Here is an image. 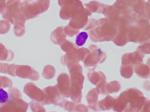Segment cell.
Segmentation results:
<instances>
[{"label":"cell","instance_id":"cell-1","mask_svg":"<svg viewBox=\"0 0 150 112\" xmlns=\"http://www.w3.org/2000/svg\"><path fill=\"white\" fill-rule=\"evenodd\" d=\"M149 99L136 88H130L115 97L112 110L116 112H142Z\"/></svg>","mask_w":150,"mask_h":112},{"label":"cell","instance_id":"cell-2","mask_svg":"<svg viewBox=\"0 0 150 112\" xmlns=\"http://www.w3.org/2000/svg\"><path fill=\"white\" fill-rule=\"evenodd\" d=\"M67 67L70 75V98L74 102L80 104L83 97L82 90L84 80L83 68L79 62L70 63Z\"/></svg>","mask_w":150,"mask_h":112},{"label":"cell","instance_id":"cell-3","mask_svg":"<svg viewBox=\"0 0 150 112\" xmlns=\"http://www.w3.org/2000/svg\"><path fill=\"white\" fill-rule=\"evenodd\" d=\"M88 49L90 52L85 59L84 64L89 71H94L98 63H102L105 61L106 54L95 45L90 46Z\"/></svg>","mask_w":150,"mask_h":112},{"label":"cell","instance_id":"cell-4","mask_svg":"<svg viewBox=\"0 0 150 112\" xmlns=\"http://www.w3.org/2000/svg\"><path fill=\"white\" fill-rule=\"evenodd\" d=\"M29 104L22 99V97L9 96L6 103L1 105L0 112H26Z\"/></svg>","mask_w":150,"mask_h":112},{"label":"cell","instance_id":"cell-5","mask_svg":"<svg viewBox=\"0 0 150 112\" xmlns=\"http://www.w3.org/2000/svg\"><path fill=\"white\" fill-rule=\"evenodd\" d=\"M20 0H8L6 10L3 14V17L12 24H14L18 16L21 14Z\"/></svg>","mask_w":150,"mask_h":112},{"label":"cell","instance_id":"cell-6","mask_svg":"<svg viewBox=\"0 0 150 112\" xmlns=\"http://www.w3.org/2000/svg\"><path fill=\"white\" fill-rule=\"evenodd\" d=\"M43 90L45 94L43 105L53 104L58 106L65 99L60 92L57 85L54 86H48L43 89Z\"/></svg>","mask_w":150,"mask_h":112},{"label":"cell","instance_id":"cell-7","mask_svg":"<svg viewBox=\"0 0 150 112\" xmlns=\"http://www.w3.org/2000/svg\"><path fill=\"white\" fill-rule=\"evenodd\" d=\"M24 92L31 99L43 105L45 99V92L34 83L30 82L26 84L24 88Z\"/></svg>","mask_w":150,"mask_h":112},{"label":"cell","instance_id":"cell-8","mask_svg":"<svg viewBox=\"0 0 150 112\" xmlns=\"http://www.w3.org/2000/svg\"><path fill=\"white\" fill-rule=\"evenodd\" d=\"M16 75L18 77L28 78L32 81H38L39 79V74L33 68L28 65H17Z\"/></svg>","mask_w":150,"mask_h":112},{"label":"cell","instance_id":"cell-9","mask_svg":"<svg viewBox=\"0 0 150 112\" xmlns=\"http://www.w3.org/2000/svg\"><path fill=\"white\" fill-rule=\"evenodd\" d=\"M145 54L137 49L136 51L131 53H126L122 57V64H128L134 66L143 61Z\"/></svg>","mask_w":150,"mask_h":112},{"label":"cell","instance_id":"cell-10","mask_svg":"<svg viewBox=\"0 0 150 112\" xmlns=\"http://www.w3.org/2000/svg\"><path fill=\"white\" fill-rule=\"evenodd\" d=\"M58 89L61 95L64 97H70V77L67 74L61 73L57 78Z\"/></svg>","mask_w":150,"mask_h":112},{"label":"cell","instance_id":"cell-11","mask_svg":"<svg viewBox=\"0 0 150 112\" xmlns=\"http://www.w3.org/2000/svg\"><path fill=\"white\" fill-rule=\"evenodd\" d=\"M26 20L25 17L22 13L19 14L15 20L14 32L15 35L18 37H21L25 33V22Z\"/></svg>","mask_w":150,"mask_h":112},{"label":"cell","instance_id":"cell-12","mask_svg":"<svg viewBox=\"0 0 150 112\" xmlns=\"http://www.w3.org/2000/svg\"><path fill=\"white\" fill-rule=\"evenodd\" d=\"M134 71L138 76L144 79H148L150 77V69L147 64L143 63L134 65Z\"/></svg>","mask_w":150,"mask_h":112},{"label":"cell","instance_id":"cell-13","mask_svg":"<svg viewBox=\"0 0 150 112\" xmlns=\"http://www.w3.org/2000/svg\"><path fill=\"white\" fill-rule=\"evenodd\" d=\"M87 76L89 81L96 86L101 82L106 81L105 75L101 71H90Z\"/></svg>","mask_w":150,"mask_h":112},{"label":"cell","instance_id":"cell-14","mask_svg":"<svg viewBox=\"0 0 150 112\" xmlns=\"http://www.w3.org/2000/svg\"><path fill=\"white\" fill-rule=\"evenodd\" d=\"M115 99V97L108 95L104 99L98 101V106L100 111H109L112 109Z\"/></svg>","mask_w":150,"mask_h":112},{"label":"cell","instance_id":"cell-15","mask_svg":"<svg viewBox=\"0 0 150 112\" xmlns=\"http://www.w3.org/2000/svg\"><path fill=\"white\" fill-rule=\"evenodd\" d=\"M14 57V53L8 50L2 44L0 43V60L10 61L13 60Z\"/></svg>","mask_w":150,"mask_h":112},{"label":"cell","instance_id":"cell-16","mask_svg":"<svg viewBox=\"0 0 150 112\" xmlns=\"http://www.w3.org/2000/svg\"><path fill=\"white\" fill-rule=\"evenodd\" d=\"M51 39L54 44L61 45L67 39V35L62 31L56 30L52 33Z\"/></svg>","mask_w":150,"mask_h":112},{"label":"cell","instance_id":"cell-17","mask_svg":"<svg viewBox=\"0 0 150 112\" xmlns=\"http://www.w3.org/2000/svg\"><path fill=\"white\" fill-rule=\"evenodd\" d=\"M121 75L124 78L128 79L133 75L134 72V66L128 64H122L120 70Z\"/></svg>","mask_w":150,"mask_h":112},{"label":"cell","instance_id":"cell-18","mask_svg":"<svg viewBox=\"0 0 150 112\" xmlns=\"http://www.w3.org/2000/svg\"><path fill=\"white\" fill-rule=\"evenodd\" d=\"M121 89L120 83L118 81H114L107 83L106 85V91L108 95L118 92Z\"/></svg>","mask_w":150,"mask_h":112},{"label":"cell","instance_id":"cell-19","mask_svg":"<svg viewBox=\"0 0 150 112\" xmlns=\"http://www.w3.org/2000/svg\"><path fill=\"white\" fill-rule=\"evenodd\" d=\"M99 94L97 91L96 88L91 89L86 96V100L88 105H93L98 101V97Z\"/></svg>","mask_w":150,"mask_h":112},{"label":"cell","instance_id":"cell-20","mask_svg":"<svg viewBox=\"0 0 150 112\" xmlns=\"http://www.w3.org/2000/svg\"><path fill=\"white\" fill-rule=\"evenodd\" d=\"M55 72L56 70L54 67L50 65H47L44 68L42 75L46 79H51L55 76Z\"/></svg>","mask_w":150,"mask_h":112},{"label":"cell","instance_id":"cell-21","mask_svg":"<svg viewBox=\"0 0 150 112\" xmlns=\"http://www.w3.org/2000/svg\"><path fill=\"white\" fill-rule=\"evenodd\" d=\"M88 37V34L85 32L79 33L76 38V43L77 45L79 46L83 45L86 42Z\"/></svg>","mask_w":150,"mask_h":112},{"label":"cell","instance_id":"cell-22","mask_svg":"<svg viewBox=\"0 0 150 112\" xmlns=\"http://www.w3.org/2000/svg\"><path fill=\"white\" fill-rule=\"evenodd\" d=\"M137 49L144 54H150V39L140 44Z\"/></svg>","mask_w":150,"mask_h":112},{"label":"cell","instance_id":"cell-23","mask_svg":"<svg viewBox=\"0 0 150 112\" xmlns=\"http://www.w3.org/2000/svg\"><path fill=\"white\" fill-rule=\"evenodd\" d=\"M13 85V82L10 78L5 76H0V89L10 88Z\"/></svg>","mask_w":150,"mask_h":112},{"label":"cell","instance_id":"cell-24","mask_svg":"<svg viewBox=\"0 0 150 112\" xmlns=\"http://www.w3.org/2000/svg\"><path fill=\"white\" fill-rule=\"evenodd\" d=\"M60 46L61 48L62 49V51L66 52L71 49L79 47L76 44L72 43L67 39H66Z\"/></svg>","mask_w":150,"mask_h":112},{"label":"cell","instance_id":"cell-25","mask_svg":"<svg viewBox=\"0 0 150 112\" xmlns=\"http://www.w3.org/2000/svg\"><path fill=\"white\" fill-rule=\"evenodd\" d=\"M29 104L30 105L31 109L33 112H46L45 110L42 106V105L34 100L31 101Z\"/></svg>","mask_w":150,"mask_h":112},{"label":"cell","instance_id":"cell-26","mask_svg":"<svg viewBox=\"0 0 150 112\" xmlns=\"http://www.w3.org/2000/svg\"><path fill=\"white\" fill-rule=\"evenodd\" d=\"M90 52V50L86 48H80L78 51V59L79 61H82L83 62L86 56Z\"/></svg>","mask_w":150,"mask_h":112},{"label":"cell","instance_id":"cell-27","mask_svg":"<svg viewBox=\"0 0 150 112\" xmlns=\"http://www.w3.org/2000/svg\"><path fill=\"white\" fill-rule=\"evenodd\" d=\"M11 25L8 21L1 20L0 22V34L7 33L10 29Z\"/></svg>","mask_w":150,"mask_h":112},{"label":"cell","instance_id":"cell-28","mask_svg":"<svg viewBox=\"0 0 150 112\" xmlns=\"http://www.w3.org/2000/svg\"><path fill=\"white\" fill-rule=\"evenodd\" d=\"M8 99V94L2 89H0V104H2L6 103Z\"/></svg>","mask_w":150,"mask_h":112},{"label":"cell","instance_id":"cell-29","mask_svg":"<svg viewBox=\"0 0 150 112\" xmlns=\"http://www.w3.org/2000/svg\"><path fill=\"white\" fill-rule=\"evenodd\" d=\"M144 18L149 21L150 23V0L146 2Z\"/></svg>","mask_w":150,"mask_h":112},{"label":"cell","instance_id":"cell-30","mask_svg":"<svg viewBox=\"0 0 150 112\" xmlns=\"http://www.w3.org/2000/svg\"><path fill=\"white\" fill-rule=\"evenodd\" d=\"M17 65L16 64H9L8 67V74L12 76H16V70Z\"/></svg>","mask_w":150,"mask_h":112},{"label":"cell","instance_id":"cell-31","mask_svg":"<svg viewBox=\"0 0 150 112\" xmlns=\"http://www.w3.org/2000/svg\"><path fill=\"white\" fill-rule=\"evenodd\" d=\"M9 65V63L0 62V73L8 74V67Z\"/></svg>","mask_w":150,"mask_h":112},{"label":"cell","instance_id":"cell-32","mask_svg":"<svg viewBox=\"0 0 150 112\" xmlns=\"http://www.w3.org/2000/svg\"><path fill=\"white\" fill-rule=\"evenodd\" d=\"M8 0H0V14H4L6 10Z\"/></svg>","mask_w":150,"mask_h":112},{"label":"cell","instance_id":"cell-33","mask_svg":"<svg viewBox=\"0 0 150 112\" xmlns=\"http://www.w3.org/2000/svg\"><path fill=\"white\" fill-rule=\"evenodd\" d=\"M142 112H150V100H148V102L145 104Z\"/></svg>","mask_w":150,"mask_h":112},{"label":"cell","instance_id":"cell-34","mask_svg":"<svg viewBox=\"0 0 150 112\" xmlns=\"http://www.w3.org/2000/svg\"><path fill=\"white\" fill-rule=\"evenodd\" d=\"M147 64L148 66H149V68L150 69V57L148 59V61H147Z\"/></svg>","mask_w":150,"mask_h":112}]
</instances>
